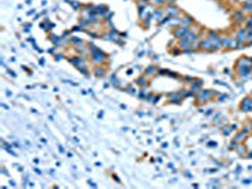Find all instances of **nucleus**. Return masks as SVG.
<instances>
[{"label": "nucleus", "instance_id": "nucleus-19", "mask_svg": "<svg viewBox=\"0 0 252 189\" xmlns=\"http://www.w3.org/2000/svg\"><path fill=\"white\" fill-rule=\"evenodd\" d=\"M154 19V15H151V17H148V18H145V19H142V25L145 27V28H149L150 25H151V20Z\"/></svg>", "mask_w": 252, "mask_h": 189}, {"label": "nucleus", "instance_id": "nucleus-24", "mask_svg": "<svg viewBox=\"0 0 252 189\" xmlns=\"http://www.w3.org/2000/svg\"><path fill=\"white\" fill-rule=\"evenodd\" d=\"M154 98H155V95L152 93V92H149V93H148V96H146V98H145V100H146L148 102H154Z\"/></svg>", "mask_w": 252, "mask_h": 189}, {"label": "nucleus", "instance_id": "nucleus-8", "mask_svg": "<svg viewBox=\"0 0 252 189\" xmlns=\"http://www.w3.org/2000/svg\"><path fill=\"white\" fill-rule=\"evenodd\" d=\"M165 9H163L162 6H158L155 10H152V15H154V19H156L158 21L162 20L164 17H165Z\"/></svg>", "mask_w": 252, "mask_h": 189}, {"label": "nucleus", "instance_id": "nucleus-3", "mask_svg": "<svg viewBox=\"0 0 252 189\" xmlns=\"http://www.w3.org/2000/svg\"><path fill=\"white\" fill-rule=\"evenodd\" d=\"M166 96L169 98V102H172V103H180V101L184 98L182 95V91H174V92L168 93Z\"/></svg>", "mask_w": 252, "mask_h": 189}, {"label": "nucleus", "instance_id": "nucleus-13", "mask_svg": "<svg viewBox=\"0 0 252 189\" xmlns=\"http://www.w3.org/2000/svg\"><path fill=\"white\" fill-rule=\"evenodd\" d=\"M169 24L173 27V28H177L182 24V17H179V15H175V17H172L170 21H169Z\"/></svg>", "mask_w": 252, "mask_h": 189}, {"label": "nucleus", "instance_id": "nucleus-20", "mask_svg": "<svg viewBox=\"0 0 252 189\" xmlns=\"http://www.w3.org/2000/svg\"><path fill=\"white\" fill-rule=\"evenodd\" d=\"M77 70L82 73V74H85V76H88L90 74V70H88V67L86 66V64H83V66H81V67H78Z\"/></svg>", "mask_w": 252, "mask_h": 189}, {"label": "nucleus", "instance_id": "nucleus-27", "mask_svg": "<svg viewBox=\"0 0 252 189\" xmlns=\"http://www.w3.org/2000/svg\"><path fill=\"white\" fill-rule=\"evenodd\" d=\"M184 80H185L187 83H189V85H192V83L195 81V78H194V77H190V76H185Z\"/></svg>", "mask_w": 252, "mask_h": 189}, {"label": "nucleus", "instance_id": "nucleus-28", "mask_svg": "<svg viewBox=\"0 0 252 189\" xmlns=\"http://www.w3.org/2000/svg\"><path fill=\"white\" fill-rule=\"evenodd\" d=\"M125 90L127 91L129 93H131V95H135V93H136V90H135L133 86H129V87H127V88H125Z\"/></svg>", "mask_w": 252, "mask_h": 189}, {"label": "nucleus", "instance_id": "nucleus-1", "mask_svg": "<svg viewBox=\"0 0 252 189\" xmlns=\"http://www.w3.org/2000/svg\"><path fill=\"white\" fill-rule=\"evenodd\" d=\"M212 97H213V92L211 90H201L199 92L195 95V101H197V103L208 102Z\"/></svg>", "mask_w": 252, "mask_h": 189}, {"label": "nucleus", "instance_id": "nucleus-5", "mask_svg": "<svg viewBox=\"0 0 252 189\" xmlns=\"http://www.w3.org/2000/svg\"><path fill=\"white\" fill-rule=\"evenodd\" d=\"M93 74L96 76L97 78H103L105 76H106V73H107V70H106V67H103L102 64H100V66H95V68H93Z\"/></svg>", "mask_w": 252, "mask_h": 189}, {"label": "nucleus", "instance_id": "nucleus-34", "mask_svg": "<svg viewBox=\"0 0 252 189\" xmlns=\"http://www.w3.org/2000/svg\"><path fill=\"white\" fill-rule=\"evenodd\" d=\"M112 178H113V179H115V180L117 181V183H120V179H119V178H117L116 175H112Z\"/></svg>", "mask_w": 252, "mask_h": 189}, {"label": "nucleus", "instance_id": "nucleus-14", "mask_svg": "<svg viewBox=\"0 0 252 189\" xmlns=\"http://www.w3.org/2000/svg\"><path fill=\"white\" fill-rule=\"evenodd\" d=\"M95 10H96V14H97V15L102 17V15L109 10V8L106 6V5H96V6H95Z\"/></svg>", "mask_w": 252, "mask_h": 189}, {"label": "nucleus", "instance_id": "nucleus-16", "mask_svg": "<svg viewBox=\"0 0 252 189\" xmlns=\"http://www.w3.org/2000/svg\"><path fill=\"white\" fill-rule=\"evenodd\" d=\"M78 24H80L83 29H87V28H90L91 25H92V24H91V21L88 20V18H82V19L80 20Z\"/></svg>", "mask_w": 252, "mask_h": 189}, {"label": "nucleus", "instance_id": "nucleus-12", "mask_svg": "<svg viewBox=\"0 0 252 189\" xmlns=\"http://www.w3.org/2000/svg\"><path fill=\"white\" fill-rule=\"evenodd\" d=\"M135 83H136L137 86L144 87V86H148V85H149V81H148V77H146V76L142 74V76H140V77H137V78H136Z\"/></svg>", "mask_w": 252, "mask_h": 189}, {"label": "nucleus", "instance_id": "nucleus-30", "mask_svg": "<svg viewBox=\"0 0 252 189\" xmlns=\"http://www.w3.org/2000/svg\"><path fill=\"white\" fill-rule=\"evenodd\" d=\"M54 57H56V59H57V60H59V59L64 58V56L62 54V53H57V54H54Z\"/></svg>", "mask_w": 252, "mask_h": 189}, {"label": "nucleus", "instance_id": "nucleus-35", "mask_svg": "<svg viewBox=\"0 0 252 189\" xmlns=\"http://www.w3.org/2000/svg\"><path fill=\"white\" fill-rule=\"evenodd\" d=\"M250 129H251V130H252V121H251V124H250Z\"/></svg>", "mask_w": 252, "mask_h": 189}, {"label": "nucleus", "instance_id": "nucleus-4", "mask_svg": "<svg viewBox=\"0 0 252 189\" xmlns=\"http://www.w3.org/2000/svg\"><path fill=\"white\" fill-rule=\"evenodd\" d=\"M240 109L243 112H250V111H252V98L251 97L243 98V101L240 105Z\"/></svg>", "mask_w": 252, "mask_h": 189}, {"label": "nucleus", "instance_id": "nucleus-10", "mask_svg": "<svg viewBox=\"0 0 252 189\" xmlns=\"http://www.w3.org/2000/svg\"><path fill=\"white\" fill-rule=\"evenodd\" d=\"M158 73V68L155 67V66H148L146 68H145V71H144V74L146 76V77L149 78V77H152V76H155Z\"/></svg>", "mask_w": 252, "mask_h": 189}, {"label": "nucleus", "instance_id": "nucleus-6", "mask_svg": "<svg viewBox=\"0 0 252 189\" xmlns=\"http://www.w3.org/2000/svg\"><path fill=\"white\" fill-rule=\"evenodd\" d=\"M202 86H203V81L202 80H195L192 85H190V92H192L193 95H197L202 90Z\"/></svg>", "mask_w": 252, "mask_h": 189}, {"label": "nucleus", "instance_id": "nucleus-29", "mask_svg": "<svg viewBox=\"0 0 252 189\" xmlns=\"http://www.w3.org/2000/svg\"><path fill=\"white\" fill-rule=\"evenodd\" d=\"M182 52H183V51H182L179 47H178V48H174V49H173V54H174V56H178V54H180Z\"/></svg>", "mask_w": 252, "mask_h": 189}, {"label": "nucleus", "instance_id": "nucleus-26", "mask_svg": "<svg viewBox=\"0 0 252 189\" xmlns=\"http://www.w3.org/2000/svg\"><path fill=\"white\" fill-rule=\"evenodd\" d=\"M68 3H70V4L73 6V9H76V10H77L78 8H81V6H82V5H81L78 2H68Z\"/></svg>", "mask_w": 252, "mask_h": 189}, {"label": "nucleus", "instance_id": "nucleus-31", "mask_svg": "<svg viewBox=\"0 0 252 189\" xmlns=\"http://www.w3.org/2000/svg\"><path fill=\"white\" fill-rule=\"evenodd\" d=\"M160 98H162V96H155V98H154V102H152V103H158Z\"/></svg>", "mask_w": 252, "mask_h": 189}, {"label": "nucleus", "instance_id": "nucleus-11", "mask_svg": "<svg viewBox=\"0 0 252 189\" xmlns=\"http://www.w3.org/2000/svg\"><path fill=\"white\" fill-rule=\"evenodd\" d=\"M87 49H88V47L85 44V43H81V44H77V45H74V51H76V53L77 54H85V53L87 52Z\"/></svg>", "mask_w": 252, "mask_h": 189}, {"label": "nucleus", "instance_id": "nucleus-18", "mask_svg": "<svg viewBox=\"0 0 252 189\" xmlns=\"http://www.w3.org/2000/svg\"><path fill=\"white\" fill-rule=\"evenodd\" d=\"M70 43L73 44V45H77V44L85 43V42H83L82 38H78V37H70Z\"/></svg>", "mask_w": 252, "mask_h": 189}, {"label": "nucleus", "instance_id": "nucleus-17", "mask_svg": "<svg viewBox=\"0 0 252 189\" xmlns=\"http://www.w3.org/2000/svg\"><path fill=\"white\" fill-rule=\"evenodd\" d=\"M148 93H149V91H148L146 86H144V87H141V88L139 90V97L142 98V100H145V98H146Z\"/></svg>", "mask_w": 252, "mask_h": 189}, {"label": "nucleus", "instance_id": "nucleus-9", "mask_svg": "<svg viewBox=\"0 0 252 189\" xmlns=\"http://www.w3.org/2000/svg\"><path fill=\"white\" fill-rule=\"evenodd\" d=\"M194 24V19L190 17V15H184V17H182V24L180 25H183V27H187V28H190Z\"/></svg>", "mask_w": 252, "mask_h": 189}, {"label": "nucleus", "instance_id": "nucleus-25", "mask_svg": "<svg viewBox=\"0 0 252 189\" xmlns=\"http://www.w3.org/2000/svg\"><path fill=\"white\" fill-rule=\"evenodd\" d=\"M237 151H238V154H245V153H246V148L243 146V145H241V144H238Z\"/></svg>", "mask_w": 252, "mask_h": 189}, {"label": "nucleus", "instance_id": "nucleus-21", "mask_svg": "<svg viewBox=\"0 0 252 189\" xmlns=\"http://www.w3.org/2000/svg\"><path fill=\"white\" fill-rule=\"evenodd\" d=\"M150 3L155 6H163L166 4V0H150Z\"/></svg>", "mask_w": 252, "mask_h": 189}, {"label": "nucleus", "instance_id": "nucleus-2", "mask_svg": "<svg viewBox=\"0 0 252 189\" xmlns=\"http://www.w3.org/2000/svg\"><path fill=\"white\" fill-rule=\"evenodd\" d=\"M190 28H187V27H183V25H179L177 28H174V32H173V35L174 38H177V39H180V38L185 37L188 33H189Z\"/></svg>", "mask_w": 252, "mask_h": 189}, {"label": "nucleus", "instance_id": "nucleus-32", "mask_svg": "<svg viewBox=\"0 0 252 189\" xmlns=\"http://www.w3.org/2000/svg\"><path fill=\"white\" fill-rule=\"evenodd\" d=\"M139 3H140V4H149V3H150V0H139Z\"/></svg>", "mask_w": 252, "mask_h": 189}, {"label": "nucleus", "instance_id": "nucleus-22", "mask_svg": "<svg viewBox=\"0 0 252 189\" xmlns=\"http://www.w3.org/2000/svg\"><path fill=\"white\" fill-rule=\"evenodd\" d=\"M234 18H236V21H237V23H241V21H243V14H242L241 11H238V13H236V15H234Z\"/></svg>", "mask_w": 252, "mask_h": 189}, {"label": "nucleus", "instance_id": "nucleus-23", "mask_svg": "<svg viewBox=\"0 0 252 189\" xmlns=\"http://www.w3.org/2000/svg\"><path fill=\"white\" fill-rule=\"evenodd\" d=\"M233 129H234V126H224L222 129V131H223L224 135H228V134L231 132V130H233Z\"/></svg>", "mask_w": 252, "mask_h": 189}, {"label": "nucleus", "instance_id": "nucleus-33", "mask_svg": "<svg viewBox=\"0 0 252 189\" xmlns=\"http://www.w3.org/2000/svg\"><path fill=\"white\" fill-rule=\"evenodd\" d=\"M175 2H177V0H166V4H168V5H170V4H174Z\"/></svg>", "mask_w": 252, "mask_h": 189}, {"label": "nucleus", "instance_id": "nucleus-15", "mask_svg": "<svg viewBox=\"0 0 252 189\" xmlns=\"http://www.w3.org/2000/svg\"><path fill=\"white\" fill-rule=\"evenodd\" d=\"M246 138H247V134H246V132H243V131H240L237 135L234 136V139H233V140H234L236 142L241 144V142H243V141L246 140Z\"/></svg>", "mask_w": 252, "mask_h": 189}, {"label": "nucleus", "instance_id": "nucleus-7", "mask_svg": "<svg viewBox=\"0 0 252 189\" xmlns=\"http://www.w3.org/2000/svg\"><path fill=\"white\" fill-rule=\"evenodd\" d=\"M165 13H166V15H170V17H175V15H179L180 9H179L178 6H175L174 4H170V5H168V6H166Z\"/></svg>", "mask_w": 252, "mask_h": 189}]
</instances>
